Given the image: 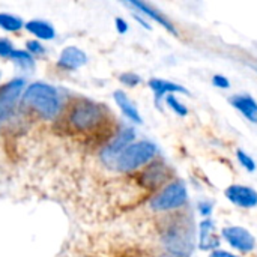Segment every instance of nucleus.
Segmentation results:
<instances>
[{
  "mask_svg": "<svg viewBox=\"0 0 257 257\" xmlns=\"http://www.w3.org/2000/svg\"><path fill=\"white\" fill-rule=\"evenodd\" d=\"M236 158H238L239 164H241L245 170H248V172H254V170H256V163H254V160H253L245 151L238 149V151H236Z\"/></svg>",
  "mask_w": 257,
  "mask_h": 257,
  "instance_id": "nucleus-19",
  "label": "nucleus"
},
{
  "mask_svg": "<svg viewBox=\"0 0 257 257\" xmlns=\"http://www.w3.org/2000/svg\"><path fill=\"white\" fill-rule=\"evenodd\" d=\"M226 197L230 203L239 208H254L257 206V191L245 185H230L226 190Z\"/></svg>",
  "mask_w": 257,
  "mask_h": 257,
  "instance_id": "nucleus-7",
  "label": "nucleus"
},
{
  "mask_svg": "<svg viewBox=\"0 0 257 257\" xmlns=\"http://www.w3.org/2000/svg\"><path fill=\"white\" fill-rule=\"evenodd\" d=\"M24 27L29 33H32L38 39L51 41L56 36L54 27L48 21H44V20H30L24 24Z\"/></svg>",
  "mask_w": 257,
  "mask_h": 257,
  "instance_id": "nucleus-14",
  "label": "nucleus"
},
{
  "mask_svg": "<svg viewBox=\"0 0 257 257\" xmlns=\"http://www.w3.org/2000/svg\"><path fill=\"white\" fill-rule=\"evenodd\" d=\"M166 102H167V105H169L176 114H179V116H182V117L188 114L187 107H185L175 95H167V96H166Z\"/></svg>",
  "mask_w": 257,
  "mask_h": 257,
  "instance_id": "nucleus-18",
  "label": "nucleus"
},
{
  "mask_svg": "<svg viewBox=\"0 0 257 257\" xmlns=\"http://www.w3.org/2000/svg\"><path fill=\"white\" fill-rule=\"evenodd\" d=\"M11 59H14L15 62H18L23 66H30L33 65V56L27 51V50H14V53L11 54Z\"/></svg>",
  "mask_w": 257,
  "mask_h": 257,
  "instance_id": "nucleus-17",
  "label": "nucleus"
},
{
  "mask_svg": "<svg viewBox=\"0 0 257 257\" xmlns=\"http://www.w3.org/2000/svg\"><path fill=\"white\" fill-rule=\"evenodd\" d=\"M136 134H134V130L131 128H125L123 131H120L116 139L104 149V154H102V158L105 161H113L116 163V160L119 158V155L131 145V142L134 140Z\"/></svg>",
  "mask_w": 257,
  "mask_h": 257,
  "instance_id": "nucleus-8",
  "label": "nucleus"
},
{
  "mask_svg": "<svg viewBox=\"0 0 257 257\" xmlns=\"http://www.w3.org/2000/svg\"><path fill=\"white\" fill-rule=\"evenodd\" d=\"M126 5L128 6H131V8H134V9H137L140 14H143V15H146V17H151L152 20H155L157 23H160L167 32H170V33H173V35H176L178 36V30H176V27L161 14V12H158V11H155L152 6H149V5H146V3H143V2H136V0H133V2H126Z\"/></svg>",
  "mask_w": 257,
  "mask_h": 257,
  "instance_id": "nucleus-11",
  "label": "nucleus"
},
{
  "mask_svg": "<svg viewBox=\"0 0 257 257\" xmlns=\"http://www.w3.org/2000/svg\"><path fill=\"white\" fill-rule=\"evenodd\" d=\"M113 96H114V101H116V104L119 105L120 111H122L130 120H133V122H136V123H143V119H142V116H140V113H139L136 104L128 98V95H126L125 92L116 90V92L113 93Z\"/></svg>",
  "mask_w": 257,
  "mask_h": 257,
  "instance_id": "nucleus-13",
  "label": "nucleus"
},
{
  "mask_svg": "<svg viewBox=\"0 0 257 257\" xmlns=\"http://www.w3.org/2000/svg\"><path fill=\"white\" fill-rule=\"evenodd\" d=\"M102 119L104 114L101 107L87 99H81L80 102H77L69 113L71 126L80 133H89L95 130L102 122Z\"/></svg>",
  "mask_w": 257,
  "mask_h": 257,
  "instance_id": "nucleus-3",
  "label": "nucleus"
},
{
  "mask_svg": "<svg viewBox=\"0 0 257 257\" xmlns=\"http://www.w3.org/2000/svg\"><path fill=\"white\" fill-rule=\"evenodd\" d=\"M220 244L215 224L209 218L200 223V235H199V248L200 250H214Z\"/></svg>",
  "mask_w": 257,
  "mask_h": 257,
  "instance_id": "nucleus-12",
  "label": "nucleus"
},
{
  "mask_svg": "<svg viewBox=\"0 0 257 257\" xmlns=\"http://www.w3.org/2000/svg\"><path fill=\"white\" fill-rule=\"evenodd\" d=\"M119 80H120L123 84L130 86V87H134V86H137V84L142 81V78H140L137 74H134V72H125V74H122V75L119 77Z\"/></svg>",
  "mask_w": 257,
  "mask_h": 257,
  "instance_id": "nucleus-20",
  "label": "nucleus"
},
{
  "mask_svg": "<svg viewBox=\"0 0 257 257\" xmlns=\"http://www.w3.org/2000/svg\"><path fill=\"white\" fill-rule=\"evenodd\" d=\"M26 81L23 78H14L0 87V120L11 116L18 98L23 93Z\"/></svg>",
  "mask_w": 257,
  "mask_h": 257,
  "instance_id": "nucleus-5",
  "label": "nucleus"
},
{
  "mask_svg": "<svg viewBox=\"0 0 257 257\" xmlns=\"http://www.w3.org/2000/svg\"><path fill=\"white\" fill-rule=\"evenodd\" d=\"M199 211H200V214H202L203 217H209L211 212H212V206H211L209 203H200Z\"/></svg>",
  "mask_w": 257,
  "mask_h": 257,
  "instance_id": "nucleus-25",
  "label": "nucleus"
},
{
  "mask_svg": "<svg viewBox=\"0 0 257 257\" xmlns=\"http://www.w3.org/2000/svg\"><path fill=\"white\" fill-rule=\"evenodd\" d=\"M24 27V23L20 17H15L12 14L0 12V29L6 32H18Z\"/></svg>",
  "mask_w": 257,
  "mask_h": 257,
  "instance_id": "nucleus-16",
  "label": "nucleus"
},
{
  "mask_svg": "<svg viewBox=\"0 0 257 257\" xmlns=\"http://www.w3.org/2000/svg\"><path fill=\"white\" fill-rule=\"evenodd\" d=\"M223 238L226 239V242L230 247H233L235 250L242 251V253H250L256 247L254 236L247 229L239 227V226L224 227L223 229Z\"/></svg>",
  "mask_w": 257,
  "mask_h": 257,
  "instance_id": "nucleus-6",
  "label": "nucleus"
},
{
  "mask_svg": "<svg viewBox=\"0 0 257 257\" xmlns=\"http://www.w3.org/2000/svg\"><path fill=\"white\" fill-rule=\"evenodd\" d=\"M86 62H87V56L83 50H80L78 47H65L59 56L57 65L63 69L74 71L86 65Z\"/></svg>",
  "mask_w": 257,
  "mask_h": 257,
  "instance_id": "nucleus-9",
  "label": "nucleus"
},
{
  "mask_svg": "<svg viewBox=\"0 0 257 257\" xmlns=\"http://www.w3.org/2000/svg\"><path fill=\"white\" fill-rule=\"evenodd\" d=\"M21 105L35 110L44 119L51 120L59 113L60 99L57 90L53 86L45 83H33L23 92Z\"/></svg>",
  "mask_w": 257,
  "mask_h": 257,
  "instance_id": "nucleus-1",
  "label": "nucleus"
},
{
  "mask_svg": "<svg viewBox=\"0 0 257 257\" xmlns=\"http://www.w3.org/2000/svg\"><path fill=\"white\" fill-rule=\"evenodd\" d=\"M157 154V146L152 142L142 140L131 143L116 160V167L122 172H133L149 163Z\"/></svg>",
  "mask_w": 257,
  "mask_h": 257,
  "instance_id": "nucleus-2",
  "label": "nucleus"
},
{
  "mask_svg": "<svg viewBox=\"0 0 257 257\" xmlns=\"http://www.w3.org/2000/svg\"><path fill=\"white\" fill-rule=\"evenodd\" d=\"M188 199V193H187V187L182 182H172L169 184L161 193H158L152 202H151V208L154 211H172L176 208H181Z\"/></svg>",
  "mask_w": 257,
  "mask_h": 257,
  "instance_id": "nucleus-4",
  "label": "nucleus"
},
{
  "mask_svg": "<svg viewBox=\"0 0 257 257\" xmlns=\"http://www.w3.org/2000/svg\"><path fill=\"white\" fill-rule=\"evenodd\" d=\"M116 29L120 35L128 32V23L123 18H116Z\"/></svg>",
  "mask_w": 257,
  "mask_h": 257,
  "instance_id": "nucleus-24",
  "label": "nucleus"
},
{
  "mask_svg": "<svg viewBox=\"0 0 257 257\" xmlns=\"http://www.w3.org/2000/svg\"><path fill=\"white\" fill-rule=\"evenodd\" d=\"M230 104L250 122L257 123V102L250 95H233Z\"/></svg>",
  "mask_w": 257,
  "mask_h": 257,
  "instance_id": "nucleus-10",
  "label": "nucleus"
},
{
  "mask_svg": "<svg viewBox=\"0 0 257 257\" xmlns=\"http://www.w3.org/2000/svg\"><path fill=\"white\" fill-rule=\"evenodd\" d=\"M26 48H27V51L33 56V54H44L45 53V48L42 47V44L39 42V41H27V44H26Z\"/></svg>",
  "mask_w": 257,
  "mask_h": 257,
  "instance_id": "nucleus-22",
  "label": "nucleus"
},
{
  "mask_svg": "<svg viewBox=\"0 0 257 257\" xmlns=\"http://www.w3.org/2000/svg\"><path fill=\"white\" fill-rule=\"evenodd\" d=\"M149 87L154 90V93L160 98L164 95H175V93H188V90L173 81L163 80V78H152L149 80Z\"/></svg>",
  "mask_w": 257,
  "mask_h": 257,
  "instance_id": "nucleus-15",
  "label": "nucleus"
},
{
  "mask_svg": "<svg viewBox=\"0 0 257 257\" xmlns=\"http://www.w3.org/2000/svg\"><path fill=\"white\" fill-rule=\"evenodd\" d=\"M212 84L215 87H220V89H229L230 87V81L224 75H220V74L212 77Z\"/></svg>",
  "mask_w": 257,
  "mask_h": 257,
  "instance_id": "nucleus-23",
  "label": "nucleus"
},
{
  "mask_svg": "<svg viewBox=\"0 0 257 257\" xmlns=\"http://www.w3.org/2000/svg\"><path fill=\"white\" fill-rule=\"evenodd\" d=\"M209 257H238L235 256V254H232V253H229V251H226V250H214Z\"/></svg>",
  "mask_w": 257,
  "mask_h": 257,
  "instance_id": "nucleus-26",
  "label": "nucleus"
},
{
  "mask_svg": "<svg viewBox=\"0 0 257 257\" xmlns=\"http://www.w3.org/2000/svg\"><path fill=\"white\" fill-rule=\"evenodd\" d=\"M14 45L9 39L0 38V57H11V54L14 53Z\"/></svg>",
  "mask_w": 257,
  "mask_h": 257,
  "instance_id": "nucleus-21",
  "label": "nucleus"
}]
</instances>
